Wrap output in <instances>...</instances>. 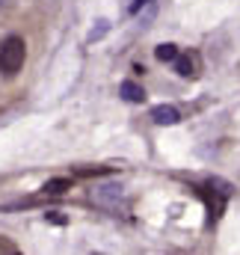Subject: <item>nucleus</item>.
I'll use <instances>...</instances> for the list:
<instances>
[{"mask_svg": "<svg viewBox=\"0 0 240 255\" xmlns=\"http://www.w3.org/2000/svg\"><path fill=\"white\" fill-rule=\"evenodd\" d=\"M172 65H175V71H178L181 77H196L199 71H196V57L193 54H178L175 60H172Z\"/></svg>", "mask_w": 240, "mask_h": 255, "instance_id": "obj_5", "label": "nucleus"}, {"mask_svg": "<svg viewBox=\"0 0 240 255\" xmlns=\"http://www.w3.org/2000/svg\"><path fill=\"white\" fill-rule=\"evenodd\" d=\"M9 3H12V0H0V9H6V6H9Z\"/></svg>", "mask_w": 240, "mask_h": 255, "instance_id": "obj_10", "label": "nucleus"}, {"mask_svg": "<svg viewBox=\"0 0 240 255\" xmlns=\"http://www.w3.org/2000/svg\"><path fill=\"white\" fill-rule=\"evenodd\" d=\"M119 92H121V98L124 101H130V104H142L148 95H145V89L139 86V83H133V80H124L119 86Z\"/></svg>", "mask_w": 240, "mask_h": 255, "instance_id": "obj_4", "label": "nucleus"}, {"mask_svg": "<svg viewBox=\"0 0 240 255\" xmlns=\"http://www.w3.org/2000/svg\"><path fill=\"white\" fill-rule=\"evenodd\" d=\"M45 220H48V223H54V226H65V223H68L60 211H48V214H45Z\"/></svg>", "mask_w": 240, "mask_h": 255, "instance_id": "obj_8", "label": "nucleus"}, {"mask_svg": "<svg viewBox=\"0 0 240 255\" xmlns=\"http://www.w3.org/2000/svg\"><path fill=\"white\" fill-rule=\"evenodd\" d=\"M65 190H71V181L68 178H51V181L42 184V193H48V196H62Z\"/></svg>", "mask_w": 240, "mask_h": 255, "instance_id": "obj_6", "label": "nucleus"}, {"mask_svg": "<svg viewBox=\"0 0 240 255\" xmlns=\"http://www.w3.org/2000/svg\"><path fill=\"white\" fill-rule=\"evenodd\" d=\"M154 57H157L160 63H172V60L178 57V48H175V45H169V42H163V45H157V48H154Z\"/></svg>", "mask_w": 240, "mask_h": 255, "instance_id": "obj_7", "label": "nucleus"}, {"mask_svg": "<svg viewBox=\"0 0 240 255\" xmlns=\"http://www.w3.org/2000/svg\"><path fill=\"white\" fill-rule=\"evenodd\" d=\"M0 250H3V244H0Z\"/></svg>", "mask_w": 240, "mask_h": 255, "instance_id": "obj_11", "label": "nucleus"}, {"mask_svg": "<svg viewBox=\"0 0 240 255\" xmlns=\"http://www.w3.org/2000/svg\"><path fill=\"white\" fill-rule=\"evenodd\" d=\"M92 199H95V205H101V208H113V205H119L121 202V187L119 184L95 187V190H92Z\"/></svg>", "mask_w": 240, "mask_h": 255, "instance_id": "obj_2", "label": "nucleus"}, {"mask_svg": "<svg viewBox=\"0 0 240 255\" xmlns=\"http://www.w3.org/2000/svg\"><path fill=\"white\" fill-rule=\"evenodd\" d=\"M145 3H148V0H133V3H130V15H136V12H139Z\"/></svg>", "mask_w": 240, "mask_h": 255, "instance_id": "obj_9", "label": "nucleus"}, {"mask_svg": "<svg viewBox=\"0 0 240 255\" xmlns=\"http://www.w3.org/2000/svg\"><path fill=\"white\" fill-rule=\"evenodd\" d=\"M151 119H154V125H178L181 113L172 104H157V107H151Z\"/></svg>", "mask_w": 240, "mask_h": 255, "instance_id": "obj_3", "label": "nucleus"}, {"mask_svg": "<svg viewBox=\"0 0 240 255\" xmlns=\"http://www.w3.org/2000/svg\"><path fill=\"white\" fill-rule=\"evenodd\" d=\"M24 60H27V45H24L21 36H9V39L0 42V71H3L6 77L18 74L21 65H24Z\"/></svg>", "mask_w": 240, "mask_h": 255, "instance_id": "obj_1", "label": "nucleus"}]
</instances>
